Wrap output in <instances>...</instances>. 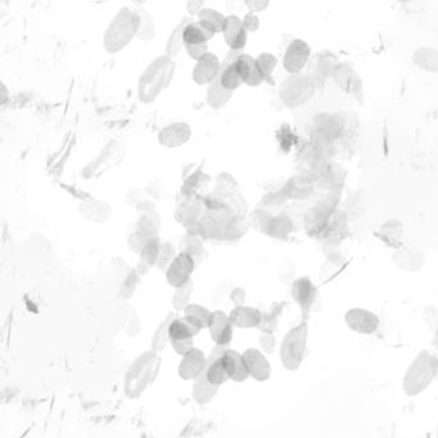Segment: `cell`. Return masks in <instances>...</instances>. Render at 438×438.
<instances>
[{"mask_svg": "<svg viewBox=\"0 0 438 438\" xmlns=\"http://www.w3.org/2000/svg\"><path fill=\"white\" fill-rule=\"evenodd\" d=\"M341 62L338 61L336 56L329 51H320L316 54L315 58L311 62L310 69H308V76L313 82L317 85L326 84L328 77H332L333 72L337 69V66Z\"/></svg>", "mask_w": 438, "mask_h": 438, "instance_id": "obj_13", "label": "cell"}, {"mask_svg": "<svg viewBox=\"0 0 438 438\" xmlns=\"http://www.w3.org/2000/svg\"><path fill=\"white\" fill-rule=\"evenodd\" d=\"M307 339L308 326L306 320L287 332L279 348L280 361L284 369L289 372H295L301 367L305 360Z\"/></svg>", "mask_w": 438, "mask_h": 438, "instance_id": "obj_5", "label": "cell"}, {"mask_svg": "<svg viewBox=\"0 0 438 438\" xmlns=\"http://www.w3.org/2000/svg\"><path fill=\"white\" fill-rule=\"evenodd\" d=\"M194 269H195V260L193 257L188 254L179 252L175 257L173 264L166 270V282L169 283V286L173 287L175 289L184 286L192 280L191 276L193 274Z\"/></svg>", "mask_w": 438, "mask_h": 438, "instance_id": "obj_12", "label": "cell"}, {"mask_svg": "<svg viewBox=\"0 0 438 438\" xmlns=\"http://www.w3.org/2000/svg\"><path fill=\"white\" fill-rule=\"evenodd\" d=\"M438 373V357L436 352L422 350L410 363L404 378L402 389L409 398H417L428 389Z\"/></svg>", "mask_w": 438, "mask_h": 438, "instance_id": "obj_3", "label": "cell"}, {"mask_svg": "<svg viewBox=\"0 0 438 438\" xmlns=\"http://www.w3.org/2000/svg\"><path fill=\"white\" fill-rule=\"evenodd\" d=\"M178 256L176 251H175V247L169 242H165L161 243L160 247V254H158V260H157V264L156 267H158L160 270L166 271L169 269V266L173 264L175 257Z\"/></svg>", "mask_w": 438, "mask_h": 438, "instance_id": "obj_46", "label": "cell"}, {"mask_svg": "<svg viewBox=\"0 0 438 438\" xmlns=\"http://www.w3.org/2000/svg\"><path fill=\"white\" fill-rule=\"evenodd\" d=\"M432 347L438 351V328L433 332V338H432Z\"/></svg>", "mask_w": 438, "mask_h": 438, "instance_id": "obj_58", "label": "cell"}, {"mask_svg": "<svg viewBox=\"0 0 438 438\" xmlns=\"http://www.w3.org/2000/svg\"><path fill=\"white\" fill-rule=\"evenodd\" d=\"M160 247H161L160 238L152 239L144 245L142 252L139 254V257H141L139 263L135 269L141 276H145L153 266H156L157 260H158V254H160Z\"/></svg>", "mask_w": 438, "mask_h": 438, "instance_id": "obj_33", "label": "cell"}, {"mask_svg": "<svg viewBox=\"0 0 438 438\" xmlns=\"http://www.w3.org/2000/svg\"><path fill=\"white\" fill-rule=\"evenodd\" d=\"M258 345L265 355H271L276 348V338L274 333L261 332L258 336Z\"/></svg>", "mask_w": 438, "mask_h": 438, "instance_id": "obj_49", "label": "cell"}, {"mask_svg": "<svg viewBox=\"0 0 438 438\" xmlns=\"http://www.w3.org/2000/svg\"><path fill=\"white\" fill-rule=\"evenodd\" d=\"M437 438H438V423H437Z\"/></svg>", "mask_w": 438, "mask_h": 438, "instance_id": "obj_60", "label": "cell"}, {"mask_svg": "<svg viewBox=\"0 0 438 438\" xmlns=\"http://www.w3.org/2000/svg\"><path fill=\"white\" fill-rule=\"evenodd\" d=\"M424 323L427 324L429 329L432 332H435L438 328V308L435 306H428L424 308V314H423Z\"/></svg>", "mask_w": 438, "mask_h": 438, "instance_id": "obj_51", "label": "cell"}, {"mask_svg": "<svg viewBox=\"0 0 438 438\" xmlns=\"http://www.w3.org/2000/svg\"><path fill=\"white\" fill-rule=\"evenodd\" d=\"M245 4L252 13H256V12L265 10L270 3L269 1H261V0H250V1H245Z\"/></svg>", "mask_w": 438, "mask_h": 438, "instance_id": "obj_55", "label": "cell"}, {"mask_svg": "<svg viewBox=\"0 0 438 438\" xmlns=\"http://www.w3.org/2000/svg\"><path fill=\"white\" fill-rule=\"evenodd\" d=\"M193 292V280L188 282V283L184 284V286L176 288L175 292H173V300H171L173 310H175V311H184L188 306L191 305V298H192Z\"/></svg>", "mask_w": 438, "mask_h": 438, "instance_id": "obj_41", "label": "cell"}, {"mask_svg": "<svg viewBox=\"0 0 438 438\" xmlns=\"http://www.w3.org/2000/svg\"><path fill=\"white\" fill-rule=\"evenodd\" d=\"M175 61L167 54L154 58L144 70L138 85V94L143 103L156 101L171 84L175 75Z\"/></svg>", "mask_w": 438, "mask_h": 438, "instance_id": "obj_2", "label": "cell"}, {"mask_svg": "<svg viewBox=\"0 0 438 438\" xmlns=\"http://www.w3.org/2000/svg\"><path fill=\"white\" fill-rule=\"evenodd\" d=\"M413 62L423 71L438 73V49L420 47L413 53Z\"/></svg>", "mask_w": 438, "mask_h": 438, "instance_id": "obj_34", "label": "cell"}, {"mask_svg": "<svg viewBox=\"0 0 438 438\" xmlns=\"http://www.w3.org/2000/svg\"><path fill=\"white\" fill-rule=\"evenodd\" d=\"M183 316L193 320L195 324L201 326L202 329H208L212 319H214V311H210L207 307L199 305V304H191L183 311Z\"/></svg>", "mask_w": 438, "mask_h": 438, "instance_id": "obj_39", "label": "cell"}, {"mask_svg": "<svg viewBox=\"0 0 438 438\" xmlns=\"http://www.w3.org/2000/svg\"><path fill=\"white\" fill-rule=\"evenodd\" d=\"M232 97H233V92H229V90H226V89L223 88L219 76L208 85L207 103H208V106L211 108H214V110L223 108L228 103L230 102Z\"/></svg>", "mask_w": 438, "mask_h": 438, "instance_id": "obj_36", "label": "cell"}, {"mask_svg": "<svg viewBox=\"0 0 438 438\" xmlns=\"http://www.w3.org/2000/svg\"><path fill=\"white\" fill-rule=\"evenodd\" d=\"M141 210H142V215L134 226L133 232L127 238V245L130 251H133L138 255L142 252L144 245H147L149 241L158 238L160 226H161L160 216L151 202L145 207H141Z\"/></svg>", "mask_w": 438, "mask_h": 438, "instance_id": "obj_6", "label": "cell"}, {"mask_svg": "<svg viewBox=\"0 0 438 438\" xmlns=\"http://www.w3.org/2000/svg\"><path fill=\"white\" fill-rule=\"evenodd\" d=\"M139 23L141 19L136 10L129 7L119 10L104 32L103 44L106 51L114 54L126 48L136 38Z\"/></svg>", "mask_w": 438, "mask_h": 438, "instance_id": "obj_4", "label": "cell"}, {"mask_svg": "<svg viewBox=\"0 0 438 438\" xmlns=\"http://www.w3.org/2000/svg\"><path fill=\"white\" fill-rule=\"evenodd\" d=\"M192 21L193 20L189 19V17H184L183 20L180 21V22L173 27V30L171 31V34H170V36H169V39H167L166 49H165L166 53H165V54H167V56L171 57L173 60H175V58L179 56L180 51L183 49L184 29H185V26H186L189 22H192Z\"/></svg>", "mask_w": 438, "mask_h": 438, "instance_id": "obj_37", "label": "cell"}, {"mask_svg": "<svg viewBox=\"0 0 438 438\" xmlns=\"http://www.w3.org/2000/svg\"><path fill=\"white\" fill-rule=\"evenodd\" d=\"M217 34L212 26L204 21H192L189 22L183 32L184 47L185 45H198L211 40Z\"/></svg>", "mask_w": 438, "mask_h": 438, "instance_id": "obj_30", "label": "cell"}, {"mask_svg": "<svg viewBox=\"0 0 438 438\" xmlns=\"http://www.w3.org/2000/svg\"><path fill=\"white\" fill-rule=\"evenodd\" d=\"M280 311H282V306H276L269 314L263 315V321L260 326L261 332H270V333L276 332V328H278V317L280 315Z\"/></svg>", "mask_w": 438, "mask_h": 438, "instance_id": "obj_48", "label": "cell"}, {"mask_svg": "<svg viewBox=\"0 0 438 438\" xmlns=\"http://www.w3.org/2000/svg\"><path fill=\"white\" fill-rule=\"evenodd\" d=\"M185 51L193 58L194 61H199L206 54H208V44H198V45H185Z\"/></svg>", "mask_w": 438, "mask_h": 438, "instance_id": "obj_52", "label": "cell"}, {"mask_svg": "<svg viewBox=\"0 0 438 438\" xmlns=\"http://www.w3.org/2000/svg\"><path fill=\"white\" fill-rule=\"evenodd\" d=\"M171 347L173 351L179 355L184 357L188 355L189 352H192L195 346H194V339H179V341H171Z\"/></svg>", "mask_w": 438, "mask_h": 438, "instance_id": "obj_50", "label": "cell"}, {"mask_svg": "<svg viewBox=\"0 0 438 438\" xmlns=\"http://www.w3.org/2000/svg\"><path fill=\"white\" fill-rule=\"evenodd\" d=\"M229 347L215 346L211 354L208 355L207 367H206L204 373H206V377L208 379V382L216 387L223 386L229 380L228 373L225 372L224 365L221 363V356L224 355V352Z\"/></svg>", "mask_w": 438, "mask_h": 438, "instance_id": "obj_23", "label": "cell"}, {"mask_svg": "<svg viewBox=\"0 0 438 438\" xmlns=\"http://www.w3.org/2000/svg\"><path fill=\"white\" fill-rule=\"evenodd\" d=\"M254 224L256 229L263 232L264 234L270 235L273 238H286L291 234L293 229V223L287 215L271 216L265 211H256L254 215Z\"/></svg>", "mask_w": 438, "mask_h": 438, "instance_id": "obj_9", "label": "cell"}, {"mask_svg": "<svg viewBox=\"0 0 438 438\" xmlns=\"http://www.w3.org/2000/svg\"><path fill=\"white\" fill-rule=\"evenodd\" d=\"M7 98H8V90H7L5 85L1 84V103H3V104L7 103Z\"/></svg>", "mask_w": 438, "mask_h": 438, "instance_id": "obj_57", "label": "cell"}, {"mask_svg": "<svg viewBox=\"0 0 438 438\" xmlns=\"http://www.w3.org/2000/svg\"><path fill=\"white\" fill-rule=\"evenodd\" d=\"M221 363L224 365L225 372L228 373L229 379L236 383H242L250 378L248 370L245 367L243 355L235 350L228 348L221 356Z\"/></svg>", "mask_w": 438, "mask_h": 438, "instance_id": "obj_25", "label": "cell"}, {"mask_svg": "<svg viewBox=\"0 0 438 438\" xmlns=\"http://www.w3.org/2000/svg\"><path fill=\"white\" fill-rule=\"evenodd\" d=\"M316 293H317V289H316L315 284L313 283V280L308 276H301L292 283L291 295H292L295 304L300 306L302 314H305V315L310 313L311 307L314 305Z\"/></svg>", "mask_w": 438, "mask_h": 438, "instance_id": "obj_15", "label": "cell"}, {"mask_svg": "<svg viewBox=\"0 0 438 438\" xmlns=\"http://www.w3.org/2000/svg\"><path fill=\"white\" fill-rule=\"evenodd\" d=\"M175 317H176V315L173 313H169L167 315L165 316L162 321L158 324L157 329L154 330L152 339H151V350L154 351V352L162 354L167 345L171 343L169 329H170V324H171V321Z\"/></svg>", "mask_w": 438, "mask_h": 438, "instance_id": "obj_35", "label": "cell"}, {"mask_svg": "<svg viewBox=\"0 0 438 438\" xmlns=\"http://www.w3.org/2000/svg\"><path fill=\"white\" fill-rule=\"evenodd\" d=\"M311 56L310 45L302 39H295L287 47L283 66L289 75H298L306 67Z\"/></svg>", "mask_w": 438, "mask_h": 438, "instance_id": "obj_11", "label": "cell"}, {"mask_svg": "<svg viewBox=\"0 0 438 438\" xmlns=\"http://www.w3.org/2000/svg\"><path fill=\"white\" fill-rule=\"evenodd\" d=\"M180 250H182L180 252L192 256L194 260H195V257L204 254L202 242L197 238L195 234L184 235L180 241Z\"/></svg>", "mask_w": 438, "mask_h": 438, "instance_id": "obj_44", "label": "cell"}, {"mask_svg": "<svg viewBox=\"0 0 438 438\" xmlns=\"http://www.w3.org/2000/svg\"><path fill=\"white\" fill-rule=\"evenodd\" d=\"M247 34L248 32L243 27L242 19L233 14L226 17L223 35L230 51H243L247 44Z\"/></svg>", "mask_w": 438, "mask_h": 438, "instance_id": "obj_24", "label": "cell"}, {"mask_svg": "<svg viewBox=\"0 0 438 438\" xmlns=\"http://www.w3.org/2000/svg\"><path fill=\"white\" fill-rule=\"evenodd\" d=\"M141 280H142V276L136 270H132L127 276H125L123 284L119 291V295L123 300H130L141 284Z\"/></svg>", "mask_w": 438, "mask_h": 438, "instance_id": "obj_43", "label": "cell"}, {"mask_svg": "<svg viewBox=\"0 0 438 438\" xmlns=\"http://www.w3.org/2000/svg\"><path fill=\"white\" fill-rule=\"evenodd\" d=\"M235 69L239 73V76L242 77L243 84H247L250 86H258L263 82H265L263 73L258 69V64L256 58L250 54L242 53L236 61H235Z\"/></svg>", "mask_w": 438, "mask_h": 438, "instance_id": "obj_26", "label": "cell"}, {"mask_svg": "<svg viewBox=\"0 0 438 438\" xmlns=\"http://www.w3.org/2000/svg\"><path fill=\"white\" fill-rule=\"evenodd\" d=\"M286 186L287 191H288V197L295 198V199H305L314 192L313 182L308 178H304V176L292 179L289 183L287 184Z\"/></svg>", "mask_w": 438, "mask_h": 438, "instance_id": "obj_40", "label": "cell"}, {"mask_svg": "<svg viewBox=\"0 0 438 438\" xmlns=\"http://www.w3.org/2000/svg\"><path fill=\"white\" fill-rule=\"evenodd\" d=\"M162 358L152 350L144 351L130 364L123 378V392L126 398L136 400L156 382L161 370Z\"/></svg>", "mask_w": 438, "mask_h": 438, "instance_id": "obj_1", "label": "cell"}, {"mask_svg": "<svg viewBox=\"0 0 438 438\" xmlns=\"http://www.w3.org/2000/svg\"><path fill=\"white\" fill-rule=\"evenodd\" d=\"M263 313L251 306H236L234 307L229 317L233 326L241 328V329H252V328H260L263 321Z\"/></svg>", "mask_w": 438, "mask_h": 438, "instance_id": "obj_28", "label": "cell"}, {"mask_svg": "<svg viewBox=\"0 0 438 438\" xmlns=\"http://www.w3.org/2000/svg\"><path fill=\"white\" fill-rule=\"evenodd\" d=\"M221 71V62L214 53L206 54L204 58L195 62L193 67V80L198 85H210Z\"/></svg>", "mask_w": 438, "mask_h": 438, "instance_id": "obj_22", "label": "cell"}, {"mask_svg": "<svg viewBox=\"0 0 438 438\" xmlns=\"http://www.w3.org/2000/svg\"><path fill=\"white\" fill-rule=\"evenodd\" d=\"M332 79L334 80L338 88L342 92L356 97L363 92V80L355 69H352L347 63H339L336 70L332 75Z\"/></svg>", "mask_w": 438, "mask_h": 438, "instance_id": "obj_16", "label": "cell"}, {"mask_svg": "<svg viewBox=\"0 0 438 438\" xmlns=\"http://www.w3.org/2000/svg\"><path fill=\"white\" fill-rule=\"evenodd\" d=\"M242 22H243V27L247 32H255L260 27V19L257 17L256 13H252V12H248L242 19Z\"/></svg>", "mask_w": 438, "mask_h": 438, "instance_id": "obj_53", "label": "cell"}, {"mask_svg": "<svg viewBox=\"0 0 438 438\" xmlns=\"http://www.w3.org/2000/svg\"><path fill=\"white\" fill-rule=\"evenodd\" d=\"M436 354H437V357H438V351H436ZM436 380H437L438 382V373H437V377H436Z\"/></svg>", "mask_w": 438, "mask_h": 438, "instance_id": "obj_59", "label": "cell"}, {"mask_svg": "<svg viewBox=\"0 0 438 438\" xmlns=\"http://www.w3.org/2000/svg\"><path fill=\"white\" fill-rule=\"evenodd\" d=\"M198 20L204 21L206 23H208L210 26L214 27L216 32H223L225 27V22H226V17H225L223 13L217 12L214 8H207L204 7V10L199 12L198 14Z\"/></svg>", "mask_w": 438, "mask_h": 438, "instance_id": "obj_42", "label": "cell"}, {"mask_svg": "<svg viewBox=\"0 0 438 438\" xmlns=\"http://www.w3.org/2000/svg\"><path fill=\"white\" fill-rule=\"evenodd\" d=\"M233 324L223 310H215L212 323L208 328L215 346L229 347L233 339Z\"/></svg>", "mask_w": 438, "mask_h": 438, "instance_id": "obj_21", "label": "cell"}, {"mask_svg": "<svg viewBox=\"0 0 438 438\" xmlns=\"http://www.w3.org/2000/svg\"><path fill=\"white\" fill-rule=\"evenodd\" d=\"M207 360L204 351L199 348H194L192 352L182 357V361L179 364V377L183 380H192L194 382L199 376H202L204 369L207 367Z\"/></svg>", "mask_w": 438, "mask_h": 438, "instance_id": "obj_19", "label": "cell"}, {"mask_svg": "<svg viewBox=\"0 0 438 438\" xmlns=\"http://www.w3.org/2000/svg\"><path fill=\"white\" fill-rule=\"evenodd\" d=\"M345 323L352 332L364 336L374 334L380 324L378 315L373 311L361 307L350 308L345 314Z\"/></svg>", "mask_w": 438, "mask_h": 438, "instance_id": "obj_10", "label": "cell"}, {"mask_svg": "<svg viewBox=\"0 0 438 438\" xmlns=\"http://www.w3.org/2000/svg\"><path fill=\"white\" fill-rule=\"evenodd\" d=\"M392 261L398 269L404 271L417 273L426 265V255L420 250L404 245L393 252Z\"/></svg>", "mask_w": 438, "mask_h": 438, "instance_id": "obj_20", "label": "cell"}, {"mask_svg": "<svg viewBox=\"0 0 438 438\" xmlns=\"http://www.w3.org/2000/svg\"><path fill=\"white\" fill-rule=\"evenodd\" d=\"M125 156L126 149L123 144L114 139L110 141L98 153V156L82 169V176L85 179L99 178L123 162Z\"/></svg>", "mask_w": 438, "mask_h": 438, "instance_id": "obj_8", "label": "cell"}, {"mask_svg": "<svg viewBox=\"0 0 438 438\" xmlns=\"http://www.w3.org/2000/svg\"><path fill=\"white\" fill-rule=\"evenodd\" d=\"M376 236L387 247L396 251L398 248L404 247L405 229L404 225L398 220H388L379 226V229L376 232Z\"/></svg>", "mask_w": 438, "mask_h": 438, "instance_id": "obj_29", "label": "cell"}, {"mask_svg": "<svg viewBox=\"0 0 438 438\" xmlns=\"http://www.w3.org/2000/svg\"><path fill=\"white\" fill-rule=\"evenodd\" d=\"M245 298H247V293H245V289L241 288V287H236L230 292V300L234 304L235 307L236 306H245Z\"/></svg>", "mask_w": 438, "mask_h": 438, "instance_id": "obj_54", "label": "cell"}, {"mask_svg": "<svg viewBox=\"0 0 438 438\" xmlns=\"http://www.w3.org/2000/svg\"><path fill=\"white\" fill-rule=\"evenodd\" d=\"M202 328L195 324L193 320L182 316V317H175L169 329V334L171 341H179V339H194V337L198 336L201 333Z\"/></svg>", "mask_w": 438, "mask_h": 438, "instance_id": "obj_31", "label": "cell"}, {"mask_svg": "<svg viewBox=\"0 0 438 438\" xmlns=\"http://www.w3.org/2000/svg\"><path fill=\"white\" fill-rule=\"evenodd\" d=\"M250 377L257 382H266L271 377V365L265 354L257 348H247L242 354Z\"/></svg>", "mask_w": 438, "mask_h": 438, "instance_id": "obj_14", "label": "cell"}, {"mask_svg": "<svg viewBox=\"0 0 438 438\" xmlns=\"http://www.w3.org/2000/svg\"><path fill=\"white\" fill-rule=\"evenodd\" d=\"M135 10L138 12L139 19H141L136 38L141 41L153 40L156 38V35H157V27H156V23H154L152 16L149 14L148 10L143 8V7H141V5H138Z\"/></svg>", "mask_w": 438, "mask_h": 438, "instance_id": "obj_38", "label": "cell"}, {"mask_svg": "<svg viewBox=\"0 0 438 438\" xmlns=\"http://www.w3.org/2000/svg\"><path fill=\"white\" fill-rule=\"evenodd\" d=\"M79 214L88 221H92L95 224H104L112 216V207L106 201L88 197L82 199L79 204Z\"/></svg>", "mask_w": 438, "mask_h": 438, "instance_id": "obj_17", "label": "cell"}, {"mask_svg": "<svg viewBox=\"0 0 438 438\" xmlns=\"http://www.w3.org/2000/svg\"><path fill=\"white\" fill-rule=\"evenodd\" d=\"M192 136L189 123L179 121L165 126L158 134V142L165 148H179L188 143Z\"/></svg>", "mask_w": 438, "mask_h": 438, "instance_id": "obj_18", "label": "cell"}, {"mask_svg": "<svg viewBox=\"0 0 438 438\" xmlns=\"http://www.w3.org/2000/svg\"><path fill=\"white\" fill-rule=\"evenodd\" d=\"M142 332V320H141V316L138 314V311L130 307V313H129V317L126 320V324L123 326V333L125 336L138 337Z\"/></svg>", "mask_w": 438, "mask_h": 438, "instance_id": "obj_47", "label": "cell"}, {"mask_svg": "<svg viewBox=\"0 0 438 438\" xmlns=\"http://www.w3.org/2000/svg\"><path fill=\"white\" fill-rule=\"evenodd\" d=\"M315 82L308 75H289L279 88V97L286 107L297 108L310 102L315 95Z\"/></svg>", "mask_w": 438, "mask_h": 438, "instance_id": "obj_7", "label": "cell"}, {"mask_svg": "<svg viewBox=\"0 0 438 438\" xmlns=\"http://www.w3.org/2000/svg\"><path fill=\"white\" fill-rule=\"evenodd\" d=\"M185 5H186V10L191 16H194V14L198 16L199 12L204 8V1H197V0H189V1H186Z\"/></svg>", "mask_w": 438, "mask_h": 438, "instance_id": "obj_56", "label": "cell"}, {"mask_svg": "<svg viewBox=\"0 0 438 438\" xmlns=\"http://www.w3.org/2000/svg\"><path fill=\"white\" fill-rule=\"evenodd\" d=\"M219 388L220 387H216L208 382V379L206 377V373L204 372L202 376H199L193 382L192 396L198 405H207L216 398Z\"/></svg>", "mask_w": 438, "mask_h": 438, "instance_id": "obj_32", "label": "cell"}, {"mask_svg": "<svg viewBox=\"0 0 438 438\" xmlns=\"http://www.w3.org/2000/svg\"><path fill=\"white\" fill-rule=\"evenodd\" d=\"M257 64H258V69L263 73L264 79L267 82H271V76H273V72L276 70V64H278V60H276V56L271 54V53H261L257 58Z\"/></svg>", "mask_w": 438, "mask_h": 438, "instance_id": "obj_45", "label": "cell"}, {"mask_svg": "<svg viewBox=\"0 0 438 438\" xmlns=\"http://www.w3.org/2000/svg\"><path fill=\"white\" fill-rule=\"evenodd\" d=\"M242 53H243L242 51H230L225 57L224 62L221 63V71L219 75V79L223 88L229 92H234L235 89H238L243 84V80L236 71L234 64L236 58Z\"/></svg>", "mask_w": 438, "mask_h": 438, "instance_id": "obj_27", "label": "cell"}]
</instances>
